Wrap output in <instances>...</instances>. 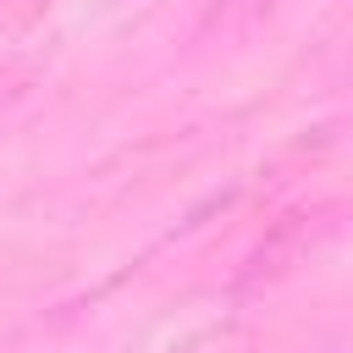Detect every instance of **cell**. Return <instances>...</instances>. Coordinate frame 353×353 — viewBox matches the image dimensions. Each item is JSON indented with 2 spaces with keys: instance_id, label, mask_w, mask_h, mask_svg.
<instances>
[{
  "instance_id": "6da1fadb",
  "label": "cell",
  "mask_w": 353,
  "mask_h": 353,
  "mask_svg": "<svg viewBox=\"0 0 353 353\" xmlns=\"http://www.w3.org/2000/svg\"><path fill=\"white\" fill-rule=\"evenodd\" d=\"M248 347H254L248 325H237V320H210V325H193V331H182L176 342H165L160 353H248Z\"/></svg>"
}]
</instances>
